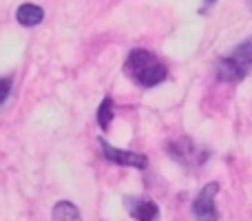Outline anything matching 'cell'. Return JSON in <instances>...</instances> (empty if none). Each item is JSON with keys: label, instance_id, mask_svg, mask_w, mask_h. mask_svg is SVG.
<instances>
[{"label": "cell", "instance_id": "6da1fadb", "mask_svg": "<svg viewBox=\"0 0 252 221\" xmlns=\"http://www.w3.org/2000/svg\"><path fill=\"white\" fill-rule=\"evenodd\" d=\"M124 73L128 75L135 84H139V87H144V89H151V87H157V84L164 82L168 71H166V66L161 64L151 51H146V49H135V51L128 53V58H126V62H124Z\"/></svg>", "mask_w": 252, "mask_h": 221}, {"label": "cell", "instance_id": "7a4b0ae2", "mask_svg": "<svg viewBox=\"0 0 252 221\" xmlns=\"http://www.w3.org/2000/svg\"><path fill=\"white\" fill-rule=\"evenodd\" d=\"M250 40H244L232 53L226 58H219L215 64V73L221 82H241L248 78L250 66H252V51H250Z\"/></svg>", "mask_w": 252, "mask_h": 221}, {"label": "cell", "instance_id": "3957f363", "mask_svg": "<svg viewBox=\"0 0 252 221\" xmlns=\"http://www.w3.org/2000/svg\"><path fill=\"white\" fill-rule=\"evenodd\" d=\"M168 155L173 157L177 164L186 166V168H201L204 161L208 159V151L197 146V144L188 137L173 139V142L168 144Z\"/></svg>", "mask_w": 252, "mask_h": 221}, {"label": "cell", "instance_id": "277c9868", "mask_svg": "<svg viewBox=\"0 0 252 221\" xmlns=\"http://www.w3.org/2000/svg\"><path fill=\"white\" fill-rule=\"evenodd\" d=\"M217 192H219L217 182L206 184V186L199 190V195H197L195 201H192V215H195L197 221H219L217 206H215Z\"/></svg>", "mask_w": 252, "mask_h": 221}, {"label": "cell", "instance_id": "5b68a950", "mask_svg": "<svg viewBox=\"0 0 252 221\" xmlns=\"http://www.w3.org/2000/svg\"><path fill=\"white\" fill-rule=\"evenodd\" d=\"M100 148H102V155H104L111 164L128 166V168H137V170H144L148 166L146 155H139V153H133V151H122V148H115V146H111L106 139H102V137H100Z\"/></svg>", "mask_w": 252, "mask_h": 221}, {"label": "cell", "instance_id": "8992f818", "mask_svg": "<svg viewBox=\"0 0 252 221\" xmlns=\"http://www.w3.org/2000/svg\"><path fill=\"white\" fill-rule=\"evenodd\" d=\"M124 206L128 210V215L135 221H155L159 217V208L155 201L151 199H142V197H126Z\"/></svg>", "mask_w": 252, "mask_h": 221}, {"label": "cell", "instance_id": "52a82bcc", "mask_svg": "<svg viewBox=\"0 0 252 221\" xmlns=\"http://www.w3.org/2000/svg\"><path fill=\"white\" fill-rule=\"evenodd\" d=\"M16 20L20 22L22 27H35V25H40V22L44 20V11H42V7H38V4L25 2V4L18 7Z\"/></svg>", "mask_w": 252, "mask_h": 221}, {"label": "cell", "instance_id": "ba28073f", "mask_svg": "<svg viewBox=\"0 0 252 221\" xmlns=\"http://www.w3.org/2000/svg\"><path fill=\"white\" fill-rule=\"evenodd\" d=\"M53 221H82V215H80L78 206L71 204V201H58L53 206V215H51Z\"/></svg>", "mask_w": 252, "mask_h": 221}, {"label": "cell", "instance_id": "9c48e42d", "mask_svg": "<svg viewBox=\"0 0 252 221\" xmlns=\"http://www.w3.org/2000/svg\"><path fill=\"white\" fill-rule=\"evenodd\" d=\"M111 122H113V100H111V95H106L102 100L100 109H97V124H100L102 130H106L111 126Z\"/></svg>", "mask_w": 252, "mask_h": 221}, {"label": "cell", "instance_id": "30bf717a", "mask_svg": "<svg viewBox=\"0 0 252 221\" xmlns=\"http://www.w3.org/2000/svg\"><path fill=\"white\" fill-rule=\"evenodd\" d=\"M9 93H11V78H0V106L4 104Z\"/></svg>", "mask_w": 252, "mask_h": 221}, {"label": "cell", "instance_id": "8fae6325", "mask_svg": "<svg viewBox=\"0 0 252 221\" xmlns=\"http://www.w3.org/2000/svg\"><path fill=\"white\" fill-rule=\"evenodd\" d=\"M210 4H213V0H206V2H204V7H210Z\"/></svg>", "mask_w": 252, "mask_h": 221}]
</instances>
